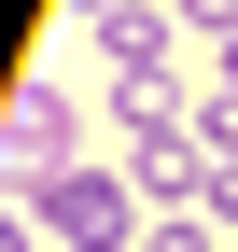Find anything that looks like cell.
I'll return each instance as SVG.
<instances>
[{
    "mask_svg": "<svg viewBox=\"0 0 238 252\" xmlns=\"http://www.w3.org/2000/svg\"><path fill=\"white\" fill-rule=\"evenodd\" d=\"M28 224H42L56 252H140V238H154L126 168H56V182H28Z\"/></svg>",
    "mask_w": 238,
    "mask_h": 252,
    "instance_id": "obj_1",
    "label": "cell"
},
{
    "mask_svg": "<svg viewBox=\"0 0 238 252\" xmlns=\"http://www.w3.org/2000/svg\"><path fill=\"white\" fill-rule=\"evenodd\" d=\"M70 140H84V98H70V84H28V98L0 112V182L28 196V182H56V168H84Z\"/></svg>",
    "mask_w": 238,
    "mask_h": 252,
    "instance_id": "obj_2",
    "label": "cell"
},
{
    "mask_svg": "<svg viewBox=\"0 0 238 252\" xmlns=\"http://www.w3.org/2000/svg\"><path fill=\"white\" fill-rule=\"evenodd\" d=\"M168 42H182V14H168V0H126V14H98L112 98H154V84H168Z\"/></svg>",
    "mask_w": 238,
    "mask_h": 252,
    "instance_id": "obj_3",
    "label": "cell"
},
{
    "mask_svg": "<svg viewBox=\"0 0 238 252\" xmlns=\"http://www.w3.org/2000/svg\"><path fill=\"white\" fill-rule=\"evenodd\" d=\"M168 14H182V28H224V42H238V0H168Z\"/></svg>",
    "mask_w": 238,
    "mask_h": 252,
    "instance_id": "obj_4",
    "label": "cell"
},
{
    "mask_svg": "<svg viewBox=\"0 0 238 252\" xmlns=\"http://www.w3.org/2000/svg\"><path fill=\"white\" fill-rule=\"evenodd\" d=\"M0 252H28V196H0Z\"/></svg>",
    "mask_w": 238,
    "mask_h": 252,
    "instance_id": "obj_5",
    "label": "cell"
},
{
    "mask_svg": "<svg viewBox=\"0 0 238 252\" xmlns=\"http://www.w3.org/2000/svg\"><path fill=\"white\" fill-rule=\"evenodd\" d=\"M70 14H126V0H70Z\"/></svg>",
    "mask_w": 238,
    "mask_h": 252,
    "instance_id": "obj_6",
    "label": "cell"
}]
</instances>
